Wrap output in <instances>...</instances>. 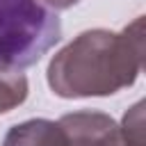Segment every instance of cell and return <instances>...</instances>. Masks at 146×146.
Masks as SVG:
<instances>
[{
    "label": "cell",
    "mask_w": 146,
    "mask_h": 146,
    "mask_svg": "<svg viewBox=\"0 0 146 146\" xmlns=\"http://www.w3.org/2000/svg\"><path fill=\"white\" fill-rule=\"evenodd\" d=\"M144 59V16L121 32L84 30L52 55L46 78L59 98L112 96L135 84Z\"/></svg>",
    "instance_id": "1"
},
{
    "label": "cell",
    "mask_w": 146,
    "mask_h": 146,
    "mask_svg": "<svg viewBox=\"0 0 146 146\" xmlns=\"http://www.w3.org/2000/svg\"><path fill=\"white\" fill-rule=\"evenodd\" d=\"M62 39L59 16L39 0H0V64L27 68Z\"/></svg>",
    "instance_id": "2"
},
{
    "label": "cell",
    "mask_w": 146,
    "mask_h": 146,
    "mask_svg": "<svg viewBox=\"0 0 146 146\" xmlns=\"http://www.w3.org/2000/svg\"><path fill=\"white\" fill-rule=\"evenodd\" d=\"M66 146H121L119 123L98 110H80L57 119Z\"/></svg>",
    "instance_id": "3"
},
{
    "label": "cell",
    "mask_w": 146,
    "mask_h": 146,
    "mask_svg": "<svg viewBox=\"0 0 146 146\" xmlns=\"http://www.w3.org/2000/svg\"><path fill=\"white\" fill-rule=\"evenodd\" d=\"M2 146H66V139L57 121L27 119L7 130Z\"/></svg>",
    "instance_id": "4"
},
{
    "label": "cell",
    "mask_w": 146,
    "mask_h": 146,
    "mask_svg": "<svg viewBox=\"0 0 146 146\" xmlns=\"http://www.w3.org/2000/svg\"><path fill=\"white\" fill-rule=\"evenodd\" d=\"M27 78L21 68L0 64V114L11 112L27 98Z\"/></svg>",
    "instance_id": "5"
},
{
    "label": "cell",
    "mask_w": 146,
    "mask_h": 146,
    "mask_svg": "<svg viewBox=\"0 0 146 146\" xmlns=\"http://www.w3.org/2000/svg\"><path fill=\"white\" fill-rule=\"evenodd\" d=\"M119 137L121 146H146L144 137V103L137 100L125 114L119 125Z\"/></svg>",
    "instance_id": "6"
},
{
    "label": "cell",
    "mask_w": 146,
    "mask_h": 146,
    "mask_svg": "<svg viewBox=\"0 0 146 146\" xmlns=\"http://www.w3.org/2000/svg\"><path fill=\"white\" fill-rule=\"evenodd\" d=\"M39 2H43L48 9H52V11H59V9H68V7H73V5H78L80 0H39Z\"/></svg>",
    "instance_id": "7"
}]
</instances>
